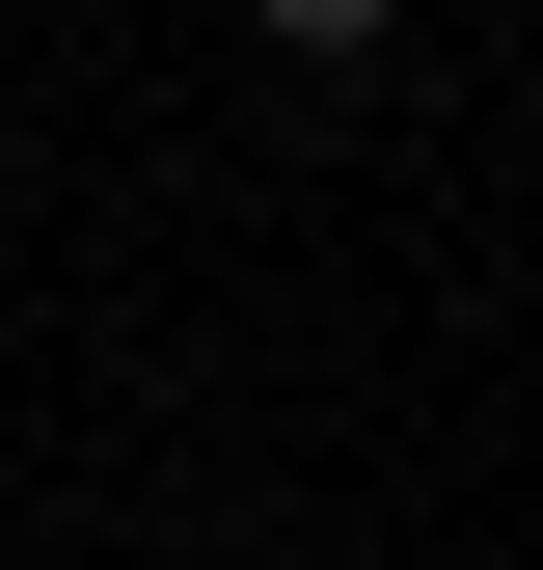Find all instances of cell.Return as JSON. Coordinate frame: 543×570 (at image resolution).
<instances>
[{"mask_svg":"<svg viewBox=\"0 0 543 570\" xmlns=\"http://www.w3.org/2000/svg\"><path fill=\"white\" fill-rule=\"evenodd\" d=\"M245 28H272V55H299V82H354V55L407 28V0H245Z\"/></svg>","mask_w":543,"mask_h":570,"instance_id":"6da1fadb","label":"cell"}]
</instances>
